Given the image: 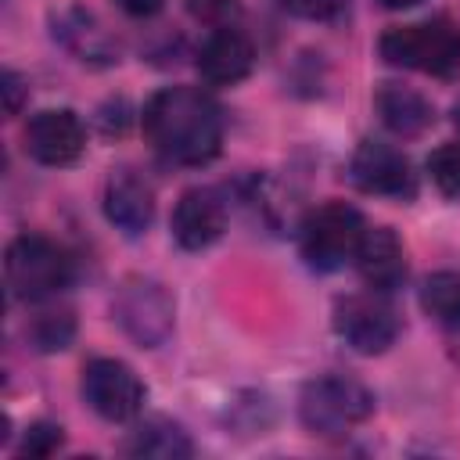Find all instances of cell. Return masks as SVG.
<instances>
[{
	"label": "cell",
	"instance_id": "6da1fadb",
	"mask_svg": "<svg viewBox=\"0 0 460 460\" xmlns=\"http://www.w3.org/2000/svg\"><path fill=\"white\" fill-rule=\"evenodd\" d=\"M144 133L172 165H205L223 144V111L198 86H165L144 104Z\"/></svg>",
	"mask_w": 460,
	"mask_h": 460
},
{
	"label": "cell",
	"instance_id": "7a4b0ae2",
	"mask_svg": "<svg viewBox=\"0 0 460 460\" xmlns=\"http://www.w3.org/2000/svg\"><path fill=\"white\" fill-rule=\"evenodd\" d=\"M72 273H75L72 255L43 234H18L7 244L4 277H7V288L18 302L54 298L58 291H65L72 284Z\"/></svg>",
	"mask_w": 460,
	"mask_h": 460
},
{
	"label": "cell",
	"instance_id": "3957f363",
	"mask_svg": "<svg viewBox=\"0 0 460 460\" xmlns=\"http://www.w3.org/2000/svg\"><path fill=\"white\" fill-rule=\"evenodd\" d=\"M363 234H367V219L359 216V208H352L345 201H327V205H316L302 219L298 248H302V259L309 270L334 273L345 262H356Z\"/></svg>",
	"mask_w": 460,
	"mask_h": 460
},
{
	"label": "cell",
	"instance_id": "277c9868",
	"mask_svg": "<svg viewBox=\"0 0 460 460\" xmlns=\"http://www.w3.org/2000/svg\"><path fill=\"white\" fill-rule=\"evenodd\" d=\"M374 413V395L367 385H359L356 377L345 374H320L313 381H305L302 395H298V417L313 435L334 438L352 431L356 424H363Z\"/></svg>",
	"mask_w": 460,
	"mask_h": 460
},
{
	"label": "cell",
	"instance_id": "5b68a950",
	"mask_svg": "<svg viewBox=\"0 0 460 460\" xmlns=\"http://www.w3.org/2000/svg\"><path fill=\"white\" fill-rule=\"evenodd\" d=\"M377 47H381V58L395 68H413L428 75L460 72V29L442 18L388 29Z\"/></svg>",
	"mask_w": 460,
	"mask_h": 460
},
{
	"label": "cell",
	"instance_id": "8992f818",
	"mask_svg": "<svg viewBox=\"0 0 460 460\" xmlns=\"http://www.w3.org/2000/svg\"><path fill=\"white\" fill-rule=\"evenodd\" d=\"M111 316L126 331V338H133L140 349H158L172 334L176 305L158 280L129 277L111 298Z\"/></svg>",
	"mask_w": 460,
	"mask_h": 460
},
{
	"label": "cell",
	"instance_id": "52a82bcc",
	"mask_svg": "<svg viewBox=\"0 0 460 460\" xmlns=\"http://www.w3.org/2000/svg\"><path fill=\"white\" fill-rule=\"evenodd\" d=\"M83 399L86 406L111 420V424H122V420H133L144 406V381L137 377L133 367H126L122 359H90L83 367Z\"/></svg>",
	"mask_w": 460,
	"mask_h": 460
},
{
	"label": "cell",
	"instance_id": "ba28073f",
	"mask_svg": "<svg viewBox=\"0 0 460 460\" xmlns=\"http://www.w3.org/2000/svg\"><path fill=\"white\" fill-rule=\"evenodd\" d=\"M334 331L338 338L363 352V356H377L388 345H395L399 338V316L395 309L381 298V291L370 295H349L334 305Z\"/></svg>",
	"mask_w": 460,
	"mask_h": 460
},
{
	"label": "cell",
	"instance_id": "9c48e42d",
	"mask_svg": "<svg viewBox=\"0 0 460 460\" xmlns=\"http://www.w3.org/2000/svg\"><path fill=\"white\" fill-rule=\"evenodd\" d=\"M349 180L363 194H381V198H413L417 194V176H413L410 158L385 140H363L352 151Z\"/></svg>",
	"mask_w": 460,
	"mask_h": 460
},
{
	"label": "cell",
	"instance_id": "30bf717a",
	"mask_svg": "<svg viewBox=\"0 0 460 460\" xmlns=\"http://www.w3.org/2000/svg\"><path fill=\"white\" fill-rule=\"evenodd\" d=\"M86 147L83 119L68 108L36 111L25 122V155L40 165H72Z\"/></svg>",
	"mask_w": 460,
	"mask_h": 460
},
{
	"label": "cell",
	"instance_id": "8fae6325",
	"mask_svg": "<svg viewBox=\"0 0 460 460\" xmlns=\"http://www.w3.org/2000/svg\"><path fill=\"white\" fill-rule=\"evenodd\" d=\"M226 230V201L212 187H190L180 194L172 208V237L187 252H201L216 244Z\"/></svg>",
	"mask_w": 460,
	"mask_h": 460
},
{
	"label": "cell",
	"instance_id": "7c38bea8",
	"mask_svg": "<svg viewBox=\"0 0 460 460\" xmlns=\"http://www.w3.org/2000/svg\"><path fill=\"white\" fill-rule=\"evenodd\" d=\"M255 65V47L237 25H216L198 47V72L212 86H234L248 79Z\"/></svg>",
	"mask_w": 460,
	"mask_h": 460
},
{
	"label": "cell",
	"instance_id": "4fadbf2b",
	"mask_svg": "<svg viewBox=\"0 0 460 460\" xmlns=\"http://www.w3.org/2000/svg\"><path fill=\"white\" fill-rule=\"evenodd\" d=\"M104 216L126 237H140L155 219V194L133 169H111L104 183Z\"/></svg>",
	"mask_w": 460,
	"mask_h": 460
},
{
	"label": "cell",
	"instance_id": "5bb4252c",
	"mask_svg": "<svg viewBox=\"0 0 460 460\" xmlns=\"http://www.w3.org/2000/svg\"><path fill=\"white\" fill-rule=\"evenodd\" d=\"M356 266H359L363 280L370 284V291L399 288L406 280V252H402V241L395 237V230L367 226L363 244L356 252Z\"/></svg>",
	"mask_w": 460,
	"mask_h": 460
},
{
	"label": "cell",
	"instance_id": "9a60e30c",
	"mask_svg": "<svg viewBox=\"0 0 460 460\" xmlns=\"http://www.w3.org/2000/svg\"><path fill=\"white\" fill-rule=\"evenodd\" d=\"M374 108L381 115V122L395 133V137H417L431 126L435 119V108L424 93L410 90V86H399V83H385L377 93H374Z\"/></svg>",
	"mask_w": 460,
	"mask_h": 460
},
{
	"label": "cell",
	"instance_id": "2e32d148",
	"mask_svg": "<svg viewBox=\"0 0 460 460\" xmlns=\"http://www.w3.org/2000/svg\"><path fill=\"white\" fill-rule=\"evenodd\" d=\"M54 36L79 58V61H93V65H111L115 61V47L104 36V29L86 14V11H61L54 18Z\"/></svg>",
	"mask_w": 460,
	"mask_h": 460
},
{
	"label": "cell",
	"instance_id": "e0dca14e",
	"mask_svg": "<svg viewBox=\"0 0 460 460\" xmlns=\"http://www.w3.org/2000/svg\"><path fill=\"white\" fill-rule=\"evenodd\" d=\"M126 453H133V456H155V460H180V456H190L194 453V442H190V435L176 420L151 417V420H144V424L133 428V435L126 442Z\"/></svg>",
	"mask_w": 460,
	"mask_h": 460
},
{
	"label": "cell",
	"instance_id": "ac0fdd59",
	"mask_svg": "<svg viewBox=\"0 0 460 460\" xmlns=\"http://www.w3.org/2000/svg\"><path fill=\"white\" fill-rule=\"evenodd\" d=\"M420 305L435 323L460 331V273H453V270L431 273L420 284Z\"/></svg>",
	"mask_w": 460,
	"mask_h": 460
},
{
	"label": "cell",
	"instance_id": "d6986e66",
	"mask_svg": "<svg viewBox=\"0 0 460 460\" xmlns=\"http://www.w3.org/2000/svg\"><path fill=\"white\" fill-rule=\"evenodd\" d=\"M72 334H75V320H72V313H58V309H47V313H40L36 320H32V327H29V341L40 349V352H58V349H65L68 341H72Z\"/></svg>",
	"mask_w": 460,
	"mask_h": 460
},
{
	"label": "cell",
	"instance_id": "ffe728a7",
	"mask_svg": "<svg viewBox=\"0 0 460 460\" xmlns=\"http://www.w3.org/2000/svg\"><path fill=\"white\" fill-rule=\"evenodd\" d=\"M428 172H431V183L442 194L460 198V140H449V144L435 147L428 155Z\"/></svg>",
	"mask_w": 460,
	"mask_h": 460
},
{
	"label": "cell",
	"instance_id": "44dd1931",
	"mask_svg": "<svg viewBox=\"0 0 460 460\" xmlns=\"http://www.w3.org/2000/svg\"><path fill=\"white\" fill-rule=\"evenodd\" d=\"M61 442H65L61 428H58V424H47V420H40V424L25 428L22 456H50V453H58V449H61Z\"/></svg>",
	"mask_w": 460,
	"mask_h": 460
},
{
	"label": "cell",
	"instance_id": "7402d4cb",
	"mask_svg": "<svg viewBox=\"0 0 460 460\" xmlns=\"http://www.w3.org/2000/svg\"><path fill=\"white\" fill-rule=\"evenodd\" d=\"M280 7L305 22H334L349 7V0H280Z\"/></svg>",
	"mask_w": 460,
	"mask_h": 460
},
{
	"label": "cell",
	"instance_id": "603a6c76",
	"mask_svg": "<svg viewBox=\"0 0 460 460\" xmlns=\"http://www.w3.org/2000/svg\"><path fill=\"white\" fill-rule=\"evenodd\" d=\"M187 7H190V14L194 18H201V22H208L212 29L216 25H234V18H237V0H187Z\"/></svg>",
	"mask_w": 460,
	"mask_h": 460
},
{
	"label": "cell",
	"instance_id": "cb8c5ba5",
	"mask_svg": "<svg viewBox=\"0 0 460 460\" xmlns=\"http://www.w3.org/2000/svg\"><path fill=\"white\" fill-rule=\"evenodd\" d=\"M4 108H7V115H18V108H22V97L29 93V86H25V79L18 75V72H4Z\"/></svg>",
	"mask_w": 460,
	"mask_h": 460
},
{
	"label": "cell",
	"instance_id": "d4e9b609",
	"mask_svg": "<svg viewBox=\"0 0 460 460\" xmlns=\"http://www.w3.org/2000/svg\"><path fill=\"white\" fill-rule=\"evenodd\" d=\"M129 18H151V14H158L162 11V4L165 0H115Z\"/></svg>",
	"mask_w": 460,
	"mask_h": 460
},
{
	"label": "cell",
	"instance_id": "484cf974",
	"mask_svg": "<svg viewBox=\"0 0 460 460\" xmlns=\"http://www.w3.org/2000/svg\"><path fill=\"white\" fill-rule=\"evenodd\" d=\"M381 7H388V11H406V7H417L420 0H377Z\"/></svg>",
	"mask_w": 460,
	"mask_h": 460
},
{
	"label": "cell",
	"instance_id": "4316f807",
	"mask_svg": "<svg viewBox=\"0 0 460 460\" xmlns=\"http://www.w3.org/2000/svg\"><path fill=\"white\" fill-rule=\"evenodd\" d=\"M453 122H456V129H460V104H456V115H453Z\"/></svg>",
	"mask_w": 460,
	"mask_h": 460
}]
</instances>
